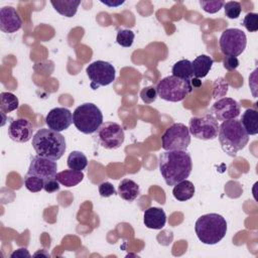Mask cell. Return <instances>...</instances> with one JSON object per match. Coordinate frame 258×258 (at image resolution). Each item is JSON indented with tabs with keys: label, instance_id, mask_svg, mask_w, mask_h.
Instances as JSON below:
<instances>
[{
	"label": "cell",
	"instance_id": "6da1fadb",
	"mask_svg": "<svg viewBox=\"0 0 258 258\" xmlns=\"http://www.w3.org/2000/svg\"><path fill=\"white\" fill-rule=\"evenodd\" d=\"M158 165L167 185H175L186 179L192 169L191 156L186 150H172L161 153Z\"/></svg>",
	"mask_w": 258,
	"mask_h": 258
},
{
	"label": "cell",
	"instance_id": "7a4b0ae2",
	"mask_svg": "<svg viewBox=\"0 0 258 258\" xmlns=\"http://www.w3.org/2000/svg\"><path fill=\"white\" fill-rule=\"evenodd\" d=\"M32 146L37 155L51 160H58L66 152L64 137L51 129L41 128L32 137Z\"/></svg>",
	"mask_w": 258,
	"mask_h": 258
},
{
	"label": "cell",
	"instance_id": "3957f363",
	"mask_svg": "<svg viewBox=\"0 0 258 258\" xmlns=\"http://www.w3.org/2000/svg\"><path fill=\"white\" fill-rule=\"evenodd\" d=\"M218 138L223 151L230 156H236L249 141V135L237 119L223 121L219 126Z\"/></svg>",
	"mask_w": 258,
	"mask_h": 258
},
{
	"label": "cell",
	"instance_id": "277c9868",
	"mask_svg": "<svg viewBox=\"0 0 258 258\" xmlns=\"http://www.w3.org/2000/svg\"><path fill=\"white\" fill-rule=\"evenodd\" d=\"M226 219L215 213L201 216L195 224V231L198 239L207 245L219 243L227 233Z\"/></svg>",
	"mask_w": 258,
	"mask_h": 258
},
{
	"label": "cell",
	"instance_id": "5b68a950",
	"mask_svg": "<svg viewBox=\"0 0 258 258\" xmlns=\"http://www.w3.org/2000/svg\"><path fill=\"white\" fill-rule=\"evenodd\" d=\"M73 123L82 133L92 134L103 124V115L97 105L84 103L75 109L73 113Z\"/></svg>",
	"mask_w": 258,
	"mask_h": 258
},
{
	"label": "cell",
	"instance_id": "8992f818",
	"mask_svg": "<svg viewBox=\"0 0 258 258\" xmlns=\"http://www.w3.org/2000/svg\"><path fill=\"white\" fill-rule=\"evenodd\" d=\"M192 90L190 81L182 80L174 76L163 78L156 86L158 97L168 102L182 101Z\"/></svg>",
	"mask_w": 258,
	"mask_h": 258
},
{
	"label": "cell",
	"instance_id": "52a82bcc",
	"mask_svg": "<svg viewBox=\"0 0 258 258\" xmlns=\"http://www.w3.org/2000/svg\"><path fill=\"white\" fill-rule=\"evenodd\" d=\"M189 143V130L182 123H175L171 125L161 136V147L166 151L186 150Z\"/></svg>",
	"mask_w": 258,
	"mask_h": 258
},
{
	"label": "cell",
	"instance_id": "ba28073f",
	"mask_svg": "<svg viewBox=\"0 0 258 258\" xmlns=\"http://www.w3.org/2000/svg\"><path fill=\"white\" fill-rule=\"evenodd\" d=\"M246 44V34L239 28H228L224 30L219 39L220 49L225 55H240L245 50Z\"/></svg>",
	"mask_w": 258,
	"mask_h": 258
},
{
	"label": "cell",
	"instance_id": "9c48e42d",
	"mask_svg": "<svg viewBox=\"0 0 258 258\" xmlns=\"http://www.w3.org/2000/svg\"><path fill=\"white\" fill-rule=\"evenodd\" d=\"M86 73L91 81L90 87L93 90L110 85L116 77V70L113 64L105 60H96L90 63L86 69Z\"/></svg>",
	"mask_w": 258,
	"mask_h": 258
},
{
	"label": "cell",
	"instance_id": "30bf717a",
	"mask_svg": "<svg viewBox=\"0 0 258 258\" xmlns=\"http://www.w3.org/2000/svg\"><path fill=\"white\" fill-rule=\"evenodd\" d=\"M219 123L210 113L202 117H191L188 123L189 133L197 139L213 140L218 137Z\"/></svg>",
	"mask_w": 258,
	"mask_h": 258
},
{
	"label": "cell",
	"instance_id": "8fae6325",
	"mask_svg": "<svg viewBox=\"0 0 258 258\" xmlns=\"http://www.w3.org/2000/svg\"><path fill=\"white\" fill-rule=\"evenodd\" d=\"M125 139L123 128L115 122H105L96 131L97 142L106 149L119 148Z\"/></svg>",
	"mask_w": 258,
	"mask_h": 258
},
{
	"label": "cell",
	"instance_id": "7c38bea8",
	"mask_svg": "<svg viewBox=\"0 0 258 258\" xmlns=\"http://www.w3.org/2000/svg\"><path fill=\"white\" fill-rule=\"evenodd\" d=\"M241 112L239 103L232 98H222L214 103L210 110V114L217 121H227L236 119Z\"/></svg>",
	"mask_w": 258,
	"mask_h": 258
},
{
	"label": "cell",
	"instance_id": "4fadbf2b",
	"mask_svg": "<svg viewBox=\"0 0 258 258\" xmlns=\"http://www.w3.org/2000/svg\"><path fill=\"white\" fill-rule=\"evenodd\" d=\"M72 123L73 114L69 109L63 107H56L51 109L45 117V124L47 125L48 129L56 132L67 130Z\"/></svg>",
	"mask_w": 258,
	"mask_h": 258
},
{
	"label": "cell",
	"instance_id": "5bb4252c",
	"mask_svg": "<svg viewBox=\"0 0 258 258\" xmlns=\"http://www.w3.org/2000/svg\"><path fill=\"white\" fill-rule=\"evenodd\" d=\"M56 169H57V164L54 160L36 155L32 157L30 161L27 174L36 175L45 180L49 178H54L57 173Z\"/></svg>",
	"mask_w": 258,
	"mask_h": 258
},
{
	"label": "cell",
	"instance_id": "9a60e30c",
	"mask_svg": "<svg viewBox=\"0 0 258 258\" xmlns=\"http://www.w3.org/2000/svg\"><path fill=\"white\" fill-rule=\"evenodd\" d=\"M33 127L29 120L18 118L13 120L8 127V136L18 143H25L32 138Z\"/></svg>",
	"mask_w": 258,
	"mask_h": 258
},
{
	"label": "cell",
	"instance_id": "2e32d148",
	"mask_svg": "<svg viewBox=\"0 0 258 258\" xmlns=\"http://www.w3.org/2000/svg\"><path fill=\"white\" fill-rule=\"evenodd\" d=\"M22 26V20L15 8L5 6L0 9V29L5 33H14Z\"/></svg>",
	"mask_w": 258,
	"mask_h": 258
},
{
	"label": "cell",
	"instance_id": "e0dca14e",
	"mask_svg": "<svg viewBox=\"0 0 258 258\" xmlns=\"http://www.w3.org/2000/svg\"><path fill=\"white\" fill-rule=\"evenodd\" d=\"M143 223L148 229H162L166 223V215L162 209L150 207L144 211Z\"/></svg>",
	"mask_w": 258,
	"mask_h": 258
},
{
	"label": "cell",
	"instance_id": "ac0fdd59",
	"mask_svg": "<svg viewBox=\"0 0 258 258\" xmlns=\"http://www.w3.org/2000/svg\"><path fill=\"white\" fill-rule=\"evenodd\" d=\"M240 122L248 135H256L258 133V113L256 108L246 109Z\"/></svg>",
	"mask_w": 258,
	"mask_h": 258
},
{
	"label": "cell",
	"instance_id": "d6986e66",
	"mask_svg": "<svg viewBox=\"0 0 258 258\" xmlns=\"http://www.w3.org/2000/svg\"><path fill=\"white\" fill-rule=\"evenodd\" d=\"M213 63H214V59L207 54H201L197 56L191 61L192 72L196 79L205 78L209 74L210 70L212 69Z\"/></svg>",
	"mask_w": 258,
	"mask_h": 258
},
{
	"label": "cell",
	"instance_id": "ffe728a7",
	"mask_svg": "<svg viewBox=\"0 0 258 258\" xmlns=\"http://www.w3.org/2000/svg\"><path fill=\"white\" fill-rule=\"evenodd\" d=\"M118 195L127 202H133L139 195V185L132 179L124 178L119 183Z\"/></svg>",
	"mask_w": 258,
	"mask_h": 258
},
{
	"label": "cell",
	"instance_id": "44dd1931",
	"mask_svg": "<svg viewBox=\"0 0 258 258\" xmlns=\"http://www.w3.org/2000/svg\"><path fill=\"white\" fill-rule=\"evenodd\" d=\"M84 178V173L79 170L67 169L60 172H57L55 175V179L62 185L67 187L76 186L79 184Z\"/></svg>",
	"mask_w": 258,
	"mask_h": 258
},
{
	"label": "cell",
	"instance_id": "7402d4cb",
	"mask_svg": "<svg viewBox=\"0 0 258 258\" xmlns=\"http://www.w3.org/2000/svg\"><path fill=\"white\" fill-rule=\"evenodd\" d=\"M195 191H196V188L194 183L189 180L184 179L173 186L172 195L175 200L179 202H185L187 200H190L194 197Z\"/></svg>",
	"mask_w": 258,
	"mask_h": 258
},
{
	"label": "cell",
	"instance_id": "603a6c76",
	"mask_svg": "<svg viewBox=\"0 0 258 258\" xmlns=\"http://www.w3.org/2000/svg\"><path fill=\"white\" fill-rule=\"evenodd\" d=\"M56 12L66 17H73L81 4L80 0H56L50 1Z\"/></svg>",
	"mask_w": 258,
	"mask_h": 258
},
{
	"label": "cell",
	"instance_id": "cb8c5ba5",
	"mask_svg": "<svg viewBox=\"0 0 258 258\" xmlns=\"http://www.w3.org/2000/svg\"><path fill=\"white\" fill-rule=\"evenodd\" d=\"M171 73H172V76H174L176 78L190 81L191 78L194 77L191 61L188 59H180V60L176 61L172 66Z\"/></svg>",
	"mask_w": 258,
	"mask_h": 258
},
{
	"label": "cell",
	"instance_id": "d4e9b609",
	"mask_svg": "<svg viewBox=\"0 0 258 258\" xmlns=\"http://www.w3.org/2000/svg\"><path fill=\"white\" fill-rule=\"evenodd\" d=\"M19 107L18 98L10 92H2L0 94V111L4 115L10 113Z\"/></svg>",
	"mask_w": 258,
	"mask_h": 258
},
{
	"label": "cell",
	"instance_id": "484cf974",
	"mask_svg": "<svg viewBox=\"0 0 258 258\" xmlns=\"http://www.w3.org/2000/svg\"><path fill=\"white\" fill-rule=\"evenodd\" d=\"M67 164L70 169L82 171L88 165V158L81 151H72L68 156Z\"/></svg>",
	"mask_w": 258,
	"mask_h": 258
},
{
	"label": "cell",
	"instance_id": "4316f807",
	"mask_svg": "<svg viewBox=\"0 0 258 258\" xmlns=\"http://www.w3.org/2000/svg\"><path fill=\"white\" fill-rule=\"evenodd\" d=\"M44 179L39 176L27 174L24 176V185L31 192H38L43 188Z\"/></svg>",
	"mask_w": 258,
	"mask_h": 258
},
{
	"label": "cell",
	"instance_id": "83f0119b",
	"mask_svg": "<svg viewBox=\"0 0 258 258\" xmlns=\"http://www.w3.org/2000/svg\"><path fill=\"white\" fill-rule=\"evenodd\" d=\"M135 34L132 30L129 29H120L117 32V36H116V41L119 45L123 46V47H129L132 45L133 40H134Z\"/></svg>",
	"mask_w": 258,
	"mask_h": 258
},
{
	"label": "cell",
	"instance_id": "f1b7e54d",
	"mask_svg": "<svg viewBox=\"0 0 258 258\" xmlns=\"http://www.w3.org/2000/svg\"><path fill=\"white\" fill-rule=\"evenodd\" d=\"M224 10H225V14L228 18L230 19H236L240 16L242 8H241V4L238 1H229L226 2L224 4Z\"/></svg>",
	"mask_w": 258,
	"mask_h": 258
},
{
	"label": "cell",
	"instance_id": "f546056e",
	"mask_svg": "<svg viewBox=\"0 0 258 258\" xmlns=\"http://www.w3.org/2000/svg\"><path fill=\"white\" fill-rule=\"evenodd\" d=\"M242 24L250 32L257 31L258 30V14L253 12L247 13L244 16Z\"/></svg>",
	"mask_w": 258,
	"mask_h": 258
},
{
	"label": "cell",
	"instance_id": "4dcf8cb0",
	"mask_svg": "<svg viewBox=\"0 0 258 258\" xmlns=\"http://www.w3.org/2000/svg\"><path fill=\"white\" fill-rule=\"evenodd\" d=\"M225 2L221 1V0H216V1H200V5L203 8V10L207 13L210 14H214L217 13L218 11L221 10V8H223Z\"/></svg>",
	"mask_w": 258,
	"mask_h": 258
},
{
	"label": "cell",
	"instance_id": "1f68e13d",
	"mask_svg": "<svg viewBox=\"0 0 258 258\" xmlns=\"http://www.w3.org/2000/svg\"><path fill=\"white\" fill-rule=\"evenodd\" d=\"M157 92H156V88L152 87V86H148V87H145L141 90L140 92V97L142 99V101L145 103V104H151L153 103L156 98H157Z\"/></svg>",
	"mask_w": 258,
	"mask_h": 258
},
{
	"label": "cell",
	"instance_id": "d6a6232c",
	"mask_svg": "<svg viewBox=\"0 0 258 258\" xmlns=\"http://www.w3.org/2000/svg\"><path fill=\"white\" fill-rule=\"evenodd\" d=\"M99 194L103 198H109L116 194V189L112 183L104 181L99 184Z\"/></svg>",
	"mask_w": 258,
	"mask_h": 258
},
{
	"label": "cell",
	"instance_id": "836d02e7",
	"mask_svg": "<svg viewBox=\"0 0 258 258\" xmlns=\"http://www.w3.org/2000/svg\"><path fill=\"white\" fill-rule=\"evenodd\" d=\"M223 66L227 71H234L239 67V59L237 56L225 55L223 59Z\"/></svg>",
	"mask_w": 258,
	"mask_h": 258
},
{
	"label": "cell",
	"instance_id": "e575fe53",
	"mask_svg": "<svg viewBox=\"0 0 258 258\" xmlns=\"http://www.w3.org/2000/svg\"><path fill=\"white\" fill-rule=\"evenodd\" d=\"M43 189L48 192H54L56 190L59 189V182L54 178H49V179H45L44 180V184H43Z\"/></svg>",
	"mask_w": 258,
	"mask_h": 258
},
{
	"label": "cell",
	"instance_id": "d590c367",
	"mask_svg": "<svg viewBox=\"0 0 258 258\" xmlns=\"http://www.w3.org/2000/svg\"><path fill=\"white\" fill-rule=\"evenodd\" d=\"M18 258V257H30L29 252L27 251L26 248H19L17 250H15L12 254H11V258Z\"/></svg>",
	"mask_w": 258,
	"mask_h": 258
},
{
	"label": "cell",
	"instance_id": "8d00e7d4",
	"mask_svg": "<svg viewBox=\"0 0 258 258\" xmlns=\"http://www.w3.org/2000/svg\"><path fill=\"white\" fill-rule=\"evenodd\" d=\"M101 3H103V4H105V5H107V6H109V7H117V6H120V5H122L123 3H124V0H119V1H109V0H101L100 1Z\"/></svg>",
	"mask_w": 258,
	"mask_h": 258
},
{
	"label": "cell",
	"instance_id": "74e56055",
	"mask_svg": "<svg viewBox=\"0 0 258 258\" xmlns=\"http://www.w3.org/2000/svg\"><path fill=\"white\" fill-rule=\"evenodd\" d=\"M44 251H45V250H40V251L36 252V253H35V254H34L33 256H35V257H36V256H39V255H40V256H45V257H49V254H48V253H46V252H44Z\"/></svg>",
	"mask_w": 258,
	"mask_h": 258
}]
</instances>
